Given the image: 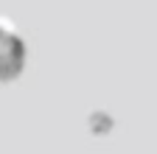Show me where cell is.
Returning a JSON list of instances; mask_svg holds the SVG:
<instances>
[{"instance_id":"1","label":"cell","mask_w":157,"mask_h":154,"mask_svg":"<svg viewBox=\"0 0 157 154\" xmlns=\"http://www.w3.org/2000/svg\"><path fill=\"white\" fill-rule=\"evenodd\" d=\"M23 39H20V34L14 31L11 23H3L0 20V81L14 76L23 65Z\"/></svg>"}]
</instances>
